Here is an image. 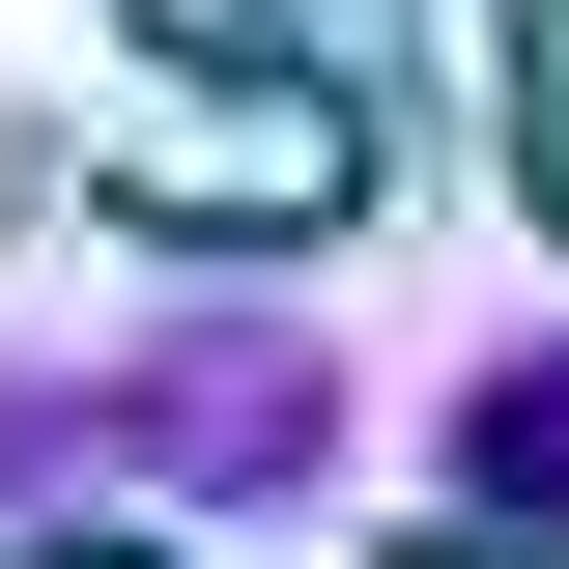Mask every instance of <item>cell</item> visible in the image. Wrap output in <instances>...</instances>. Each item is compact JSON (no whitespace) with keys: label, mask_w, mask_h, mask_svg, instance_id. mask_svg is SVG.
Here are the masks:
<instances>
[{"label":"cell","mask_w":569,"mask_h":569,"mask_svg":"<svg viewBox=\"0 0 569 569\" xmlns=\"http://www.w3.org/2000/svg\"><path fill=\"white\" fill-rule=\"evenodd\" d=\"M456 512H512V541L569 512V342H512L485 399H456Z\"/></svg>","instance_id":"cell-1"},{"label":"cell","mask_w":569,"mask_h":569,"mask_svg":"<svg viewBox=\"0 0 569 569\" xmlns=\"http://www.w3.org/2000/svg\"><path fill=\"white\" fill-rule=\"evenodd\" d=\"M171 58H342V0H142Z\"/></svg>","instance_id":"cell-2"}]
</instances>
